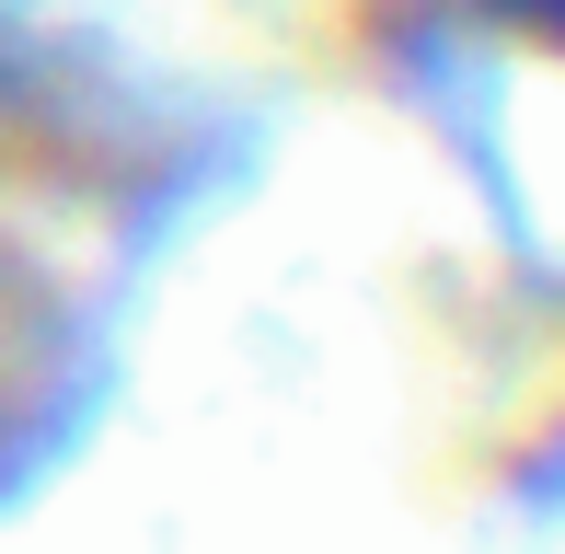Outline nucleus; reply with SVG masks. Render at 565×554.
Here are the masks:
<instances>
[{
	"instance_id": "f257e3e1",
	"label": "nucleus",
	"mask_w": 565,
	"mask_h": 554,
	"mask_svg": "<svg viewBox=\"0 0 565 554\" xmlns=\"http://www.w3.org/2000/svg\"><path fill=\"white\" fill-rule=\"evenodd\" d=\"M484 12H497V23H520V35H554V23H565V0H484Z\"/></svg>"
}]
</instances>
